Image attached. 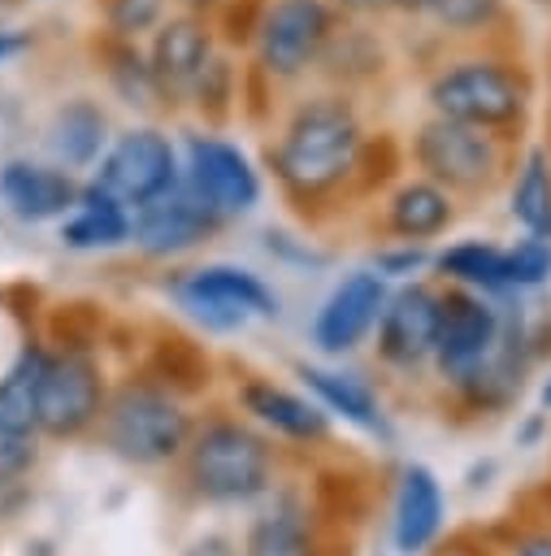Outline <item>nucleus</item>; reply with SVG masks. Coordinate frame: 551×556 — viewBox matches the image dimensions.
<instances>
[{"label": "nucleus", "mask_w": 551, "mask_h": 556, "mask_svg": "<svg viewBox=\"0 0 551 556\" xmlns=\"http://www.w3.org/2000/svg\"><path fill=\"white\" fill-rule=\"evenodd\" d=\"M78 195H82V178L52 161L9 156L0 165V200L17 222L69 217L78 208Z\"/></svg>", "instance_id": "nucleus-19"}, {"label": "nucleus", "mask_w": 551, "mask_h": 556, "mask_svg": "<svg viewBox=\"0 0 551 556\" xmlns=\"http://www.w3.org/2000/svg\"><path fill=\"white\" fill-rule=\"evenodd\" d=\"M178 9H191V13H204V17H213V13L221 9V0H178Z\"/></svg>", "instance_id": "nucleus-40"}, {"label": "nucleus", "mask_w": 551, "mask_h": 556, "mask_svg": "<svg viewBox=\"0 0 551 556\" xmlns=\"http://www.w3.org/2000/svg\"><path fill=\"white\" fill-rule=\"evenodd\" d=\"M456 217H460V200L421 174H403L373 204V226L390 243H417V248L447 235L456 226Z\"/></svg>", "instance_id": "nucleus-16"}, {"label": "nucleus", "mask_w": 551, "mask_h": 556, "mask_svg": "<svg viewBox=\"0 0 551 556\" xmlns=\"http://www.w3.org/2000/svg\"><path fill=\"white\" fill-rule=\"evenodd\" d=\"M243 556H317V543L299 513H273L247 530Z\"/></svg>", "instance_id": "nucleus-30"}, {"label": "nucleus", "mask_w": 551, "mask_h": 556, "mask_svg": "<svg viewBox=\"0 0 551 556\" xmlns=\"http://www.w3.org/2000/svg\"><path fill=\"white\" fill-rule=\"evenodd\" d=\"M503 339V308L490 295L447 287L443 291V313H438V339H434V369L443 382L460 387L473 378Z\"/></svg>", "instance_id": "nucleus-10"}, {"label": "nucleus", "mask_w": 551, "mask_h": 556, "mask_svg": "<svg viewBox=\"0 0 551 556\" xmlns=\"http://www.w3.org/2000/svg\"><path fill=\"white\" fill-rule=\"evenodd\" d=\"M338 22L343 13L330 0H269L247 48V70L282 96L308 87Z\"/></svg>", "instance_id": "nucleus-5"}, {"label": "nucleus", "mask_w": 551, "mask_h": 556, "mask_svg": "<svg viewBox=\"0 0 551 556\" xmlns=\"http://www.w3.org/2000/svg\"><path fill=\"white\" fill-rule=\"evenodd\" d=\"M182 178V152L174 143V135L156 122H139L113 135L108 152L100 156V165L91 169V187H100L108 200H117L121 208L139 213L152 200L169 195Z\"/></svg>", "instance_id": "nucleus-7"}, {"label": "nucleus", "mask_w": 551, "mask_h": 556, "mask_svg": "<svg viewBox=\"0 0 551 556\" xmlns=\"http://www.w3.org/2000/svg\"><path fill=\"white\" fill-rule=\"evenodd\" d=\"M182 178L230 222L243 217L260 204V169L252 165V156L217 135V130H187L182 135Z\"/></svg>", "instance_id": "nucleus-11"}, {"label": "nucleus", "mask_w": 551, "mask_h": 556, "mask_svg": "<svg viewBox=\"0 0 551 556\" xmlns=\"http://www.w3.org/2000/svg\"><path fill=\"white\" fill-rule=\"evenodd\" d=\"M330 4L351 22H386L390 17V0H330Z\"/></svg>", "instance_id": "nucleus-36"}, {"label": "nucleus", "mask_w": 551, "mask_h": 556, "mask_svg": "<svg viewBox=\"0 0 551 556\" xmlns=\"http://www.w3.org/2000/svg\"><path fill=\"white\" fill-rule=\"evenodd\" d=\"M239 404L256 421H265L269 430L286 434L295 443H317V439L330 434V417H325L321 404H312V400H304V395H295V391H286L269 378H247L239 387Z\"/></svg>", "instance_id": "nucleus-22"}, {"label": "nucleus", "mask_w": 551, "mask_h": 556, "mask_svg": "<svg viewBox=\"0 0 551 556\" xmlns=\"http://www.w3.org/2000/svg\"><path fill=\"white\" fill-rule=\"evenodd\" d=\"M299 378H304V387L317 395V404L325 413H338L360 430H382V408H377L373 391L364 387V378L317 369V365H299Z\"/></svg>", "instance_id": "nucleus-29"}, {"label": "nucleus", "mask_w": 551, "mask_h": 556, "mask_svg": "<svg viewBox=\"0 0 551 556\" xmlns=\"http://www.w3.org/2000/svg\"><path fill=\"white\" fill-rule=\"evenodd\" d=\"M408 156L390 130H373L369 100L334 87H299L265 130V169L282 200L304 217L321 222L399 182Z\"/></svg>", "instance_id": "nucleus-1"}, {"label": "nucleus", "mask_w": 551, "mask_h": 556, "mask_svg": "<svg viewBox=\"0 0 551 556\" xmlns=\"http://www.w3.org/2000/svg\"><path fill=\"white\" fill-rule=\"evenodd\" d=\"M542 408H551V378H547V387H542Z\"/></svg>", "instance_id": "nucleus-41"}, {"label": "nucleus", "mask_w": 551, "mask_h": 556, "mask_svg": "<svg viewBox=\"0 0 551 556\" xmlns=\"http://www.w3.org/2000/svg\"><path fill=\"white\" fill-rule=\"evenodd\" d=\"M143 48H148L156 87H161V96H165V109H169V117H174V113L187 109L195 78L204 74V65L213 61V52H217L221 43H217L213 17L191 13V9H174V13L148 35Z\"/></svg>", "instance_id": "nucleus-12"}, {"label": "nucleus", "mask_w": 551, "mask_h": 556, "mask_svg": "<svg viewBox=\"0 0 551 556\" xmlns=\"http://www.w3.org/2000/svg\"><path fill=\"white\" fill-rule=\"evenodd\" d=\"M403 156L412 174L438 182L460 204H482L512 182L521 143H508L503 135H490L464 122L421 113L403 139Z\"/></svg>", "instance_id": "nucleus-3"}, {"label": "nucleus", "mask_w": 551, "mask_h": 556, "mask_svg": "<svg viewBox=\"0 0 551 556\" xmlns=\"http://www.w3.org/2000/svg\"><path fill=\"white\" fill-rule=\"evenodd\" d=\"M48 365L43 343H22L9 369L0 374V434H35L39 430V378Z\"/></svg>", "instance_id": "nucleus-27"}, {"label": "nucleus", "mask_w": 551, "mask_h": 556, "mask_svg": "<svg viewBox=\"0 0 551 556\" xmlns=\"http://www.w3.org/2000/svg\"><path fill=\"white\" fill-rule=\"evenodd\" d=\"M425 113L464 122L525 148L538 100V74L516 43L425 48L417 52Z\"/></svg>", "instance_id": "nucleus-2"}, {"label": "nucleus", "mask_w": 551, "mask_h": 556, "mask_svg": "<svg viewBox=\"0 0 551 556\" xmlns=\"http://www.w3.org/2000/svg\"><path fill=\"white\" fill-rule=\"evenodd\" d=\"M35 465V434H0V482H17Z\"/></svg>", "instance_id": "nucleus-35"}, {"label": "nucleus", "mask_w": 551, "mask_h": 556, "mask_svg": "<svg viewBox=\"0 0 551 556\" xmlns=\"http://www.w3.org/2000/svg\"><path fill=\"white\" fill-rule=\"evenodd\" d=\"M35 43V35L30 30H0V65L4 61H13L17 52H26Z\"/></svg>", "instance_id": "nucleus-38"}, {"label": "nucleus", "mask_w": 551, "mask_h": 556, "mask_svg": "<svg viewBox=\"0 0 551 556\" xmlns=\"http://www.w3.org/2000/svg\"><path fill=\"white\" fill-rule=\"evenodd\" d=\"M182 460H187L191 491L213 500V504L256 500L269 486V473H273L269 439L256 434L239 417H208L204 426H195Z\"/></svg>", "instance_id": "nucleus-6"}, {"label": "nucleus", "mask_w": 551, "mask_h": 556, "mask_svg": "<svg viewBox=\"0 0 551 556\" xmlns=\"http://www.w3.org/2000/svg\"><path fill=\"white\" fill-rule=\"evenodd\" d=\"M508 213L525 235L551 239V148L547 143L521 148L516 174L508 182Z\"/></svg>", "instance_id": "nucleus-24"}, {"label": "nucleus", "mask_w": 551, "mask_h": 556, "mask_svg": "<svg viewBox=\"0 0 551 556\" xmlns=\"http://www.w3.org/2000/svg\"><path fill=\"white\" fill-rule=\"evenodd\" d=\"M187 109L204 122V130H217V135L234 122V113H243V65L234 61V52L226 48L213 52V61L191 87Z\"/></svg>", "instance_id": "nucleus-28"}, {"label": "nucleus", "mask_w": 551, "mask_h": 556, "mask_svg": "<svg viewBox=\"0 0 551 556\" xmlns=\"http://www.w3.org/2000/svg\"><path fill=\"white\" fill-rule=\"evenodd\" d=\"M390 291H386V278L377 269H356L347 274L321 304L317 321H312V343L330 356H343L351 352L382 317Z\"/></svg>", "instance_id": "nucleus-17"}, {"label": "nucleus", "mask_w": 551, "mask_h": 556, "mask_svg": "<svg viewBox=\"0 0 551 556\" xmlns=\"http://www.w3.org/2000/svg\"><path fill=\"white\" fill-rule=\"evenodd\" d=\"M538 4H547V9H551V0H538Z\"/></svg>", "instance_id": "nucleus-42"}, {"label": "nucleus", "mask_w": 551, "mask_h": 556, "mask_svg": "<svg viewBox=\"0 0 551 556\" xmlns=\"http://www.w3.org/2000/svg\"><path fill=\"white\" fill-rule=\"evenodd\" d=\"M113 135L117 130H113V117H108L104 100L78 91V96H65L52 109V117L43 126V148H48L52 165L78 174V169H95L100 165V156L108 152Z\"/></svg>", "instance_id": "nucleus-20"}, {"label": "nucleus", "mask_w": 551, "mask_h": 556, "mask_svg": "<svg viewBox=\"0 0 551 556\" xmlns=\"http://www.w3.org/2000/svg\"><path fill=\"white\" fill-rule=\"evenodd\" d=\"M269 0H221V9L213 13V30H217V43L226 52L234 48H252L256 39V26H260V13H265Z\"/></svg>", "instance_id": "nucleus-33"}, {"label": "nucleus", "mask_w": 551, "mask_h": 556, "mask_svg": "<svg viewBox=\"0 0 551 556\" xmlns=\"http://www.w3.org/2000/svg\"><path fill=\"white\" fill-rule=\"evenodd\" d=\"M390 70H395V52H390V39H386L382 22L343 17L338 30L330 35L321 61H317L312 83L334 87V91H351L360 100H373L386 87Z\"/></svg>", "instance_id": "nucleus-13"}, {"label": "nucleus", "mask_w": 551, "mask_h": 556, "mask_svg": "<svg viewBox=\"0 0 551 556\" xmlns=\"http://www.w3.org/2000/svg\"><path fill=\"white\" fill-rule=\"evenodd\" d=\"M551 278V239H516L508 243V287L512 291H529V287H542Z\"/></svg>", "instance_id": "nucleus-32"}, {"label": "nucleus", "mask_w": 551, "mask_h": 556, "mask_svg": "<svg viewBox=\"0 0 551 556\" xmlns=\"http://www.w3.org/2000/svg\"><path fill=\"white\" fill-rule=\"evenodd\" d=\"M174 295L208 330H239L252 317H278L273 287L260 274H252L243 265H226V261L187 269L174 282Z\"/></svg>", "instance_id": "nucleus-9"}, {"label": "nucleus", "mask_w": 551, "mask_h": 556, "mask_svg": "<svg viewBox=\"0 0 551 556\" xmlns=\"http://www.w3.org/2000/svg\"><path fill=\"white\" fill-rule=\"evenodd\" d=\"M174 4L178 0H95V17H100V30L143 43L174 13Z\"/></svg>", "instance_id": "nucleus-31"}, {"label": "nucleus", "mask_w": 551, "mask_h": 556, "mask_svg": "<svg viewBox=\"0 0 551 556\" xmlns=\"http://www.w3.org/2000/svg\"><path fill=\"white\" fill-rule=\"evenodd\" d=\"M516 556H551V534L542 530V534H525L521 543H516Z\"/></svg>", "instance_id": "nucleus-39"}, {"label": "nucleus", "mask_w": 551, "mask_h": 556, "mask_svg": "<svg viewBox=\"0 0 551 556\" xmlns=\"http://www.w3.org/2000/svg\"><path fill=\"white\" fill-rule=\"evenodd\" d=\"M434 269L464 291L477 295H503L508 287V248L490 239H456L443 252H434Z\"/></svg>", "instance_id": "nucleus-26"}, {"label": "nucleus", "mask_w": 551, "mask_h": 556, "mask_svg": "<svg viewBox=\"0 0 551 556\" xmlns=\"http://www.w3.org/2000/svg\"><path fill=\"white\" fill-rule=\"evenodd\" d=\"M443 0H390V17H403V22H425Z\"/></svg>", "instance_id": "nucleus-37"}, {"label": "nucleus", "mask_w": 551, "mask_h": 556, "mask_svg": "<svg viewBox=\"0 0 551 556\" xmlns=\"http://www.w3.org/2000/svg\"><path fill=\"white\" fill-rule=\"evenodd\" d=\"M221 226H226V217L187 178H178V187L169 195H161V200H152L148 208L134 213L130 239H134V248L143 256H161L165 261V256H182V252L208 243Z\"/></svg>", "instance_id": "nucleus-14"}, {"label": "nucleus", "mask_w": 551, "mask_h": 556, "mask_svg": "<svg viewBox=\"0 0 551 556\" xmlns=\"http://www.w3.org/2000/svg\"><path fill=\"white\" fill-rule=\"evenodd\" d=\"M438 530H443V486L434 469L408 465L395 491V547L403 556H421L438 539Z\"/></svg>", "instance_id": "nucleus-23"}, {"label": "nucleus", "mask_w": 551, "mask_h": 556, "mask_svg": "<svg viewBox=\"0 0 551 556\" xmlns=\"http://www.w3.org/2000/svg\"><path fill=\"white\" fill-rule=\"evenodd\" d=\"M0 4H4V0H0Z\"/></svg>", "instance_id": "nucleus-44"}, {"label": "nucleus", "mask_w": 551, "mask_h": 556, "mask_svg": "<svg viewBox=\"0 0 551 556\" xmlns=\"http://www.w3.org/2000/svg\"><path fill=\"white\" fill-rule=\"evenodd\" d=\"M438 313H443V291L421 278L390 291V300L377 317V356L395 369H417V365L434 361Z\"/></svg>", "instance_id": "nucleus-15"}, {"label": "nucleus", "mask_w": 551, "mask_h": 556, "mask_svg": "<svg viewBox=\"0 0 551 556\" xmlns=\"http://www.w3.org/2000/svg\"><path fill=\"white\" fill-rule=\"evenodd\" d=\"M425 22L434 26L425 48H473V43H516L521 48V26H516L512 0H443Z\"/></svg>", "instance_id": "nucleus-21"}, {"label": "nucleus", "mask_w": 551, "mask_h": 556, "mask_svg": "<svg viewBox=\"0 0 551 556\" xmlns=\"http://www.w3.org/2000/svg\"><path fill=\"white\" fill-rule=\"evenodd\" d=\"M104 369L82 343H65L48 352L39 378V430L52 439H78L82 430L100 426L104 413Z\"/></svg>", "instance_id": "nucleus-8"}, {"label": "nucleus", "mask_w": 551, "mask_h": 556, "mask_svg": "<svg viewBox=\"0 0 551 556\" xmlns=\"http://www.w3.org/2000/svg\"><path fill=\"white\" fill-rule=\"evenodd\" d=\"M87 61H91V70L100 74V83L108 87V96L117 104H126V109H134L139 117H152V122L169 117L143 43L117 39V35L95 26V30H87Z\"/></svg>", "instance_id": "nucleus-18"}, {"label": "nucleus", "mask_w": 551, "mask_h": 556, "mask_svg": "<svg viewBox=\"0 0 551 556\" xmlns=\"http://www.w3.org/2000/svg\"><path fill=\"white\" fill-rule=\"evenodd\" d=\"M456 556H464V552H456Z\"/></svg>", "instance_id": "nucleus-43"}, {"label": "nucleus", "mask_w": 551, "mask_h": 556, "mask_svg": "<svg viewBox=\"0 0 551 556\" xmlns=\"http://www.w3.org/2000/svg\"><path fill=\"white\" fill-rule=\"evenodd\" d=\"M100 434L104 447L130 465H165L187 452L195 421L174 387L152 378H126L104 400Z\"/></svg>", "instance_id": "nucleus-4"}, {"label": "nucleus", "mask_w": 551, "mask_h": 556, "mask_svg": "<svg viewBox=\"0 0 551 556\" xmlns=\"http://www.w3.org/2000/svg\"><path fill=\"white\" fill-rule=\"evenodd\" d=\"M130 230H134V213L121 208L117 200H108L100 187L82 182L78 208L61 222V243L74 252H104V248L126 243Z\"/></svg>", "instance_id": "nucleus-25"}, {"label": "nucleus", "mask_w": 551, "mask_h": 556, "mask_svg": "<svg viewBox=\"0 0 551 556\" xmlns=\"http://www.w3.org/2000/svg\"><path fill=\"white\" fill-rule=\"evenodd\" d=\"M425 265H434V256L417 243H390V248L377 252V274L382 278H408L412 282V274H421Z\"/></svg>", "instance_id": "nucleus-34"}]
</instances>
